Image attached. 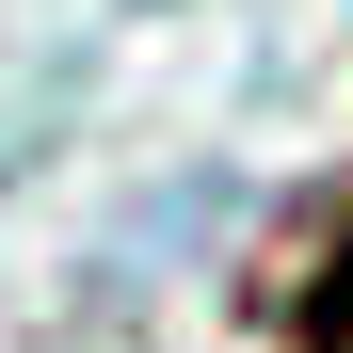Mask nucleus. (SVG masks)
<instances>
[{"mask_svg":"<svg viewBox=\"0 0 353 353\" xmlns=\"http://www.w3.org/2000/svg\"><path fill=\"white\" fill-rule=\"evenodd\" d=\"M305 337H321V353H353V225H337L321 273H305Z\"/></svg>","mask_w":353,"mask_h":353,"instance_id":"nucleus-1","label":"nucleus"}]
</instances>
